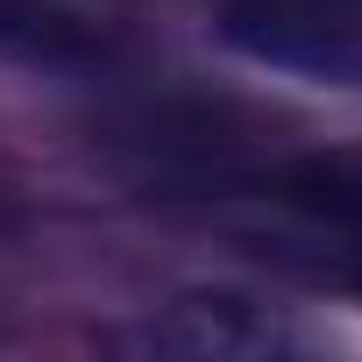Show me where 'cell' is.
Returning <instances> with one entry per match:
<instances>
[{"instance_id": "7a4b0ae2", "label": "cell", "mask_w": 362, "mask_h": 362, "mask_svg": "<svg viewBox=\"0 0 362 362\" xmlns=\"http://www.w3.org/2000/svg\"><path fill=\"white\" fill-rule=\"evenodd\" d=\"M256 206L270 214L263 242L284 263H298V270H313L341 291H362V156L270 163L256 177Z\"/></svg>"}, {"instance_id": "277c9868", "label": "cell", "mask_w": 362, "mask_h": 362, "mask_svg": "<svg viewBox=\"0 0 362 362\" xmlns=\"http://www.w3.org/2000/svg\"><path fill=\"white\" fill-rule=\"evenodd\" d=\"M128 0H0V50L29 64H100Z\"/></svg>"}, {"instance_id": "3957f363", "label": "cell", "mask_w": 362, "mask_h": 362, "mask_svg": "<svg viewBox=\"0 0 362 362\" xmlns=\"http://www.w3.org/2000/svg\"><path fill=\"white\" fill-rule=\"evenodd\" d=\"M214 29L249 64L362 86V0H214Z\"/></svg>"}, {"instance_id": "5b68a950", "label": "cell", "mask_w": 362, "mask_h": 362, "mask_svg": "<svg viewBox=\"0 0 362 362\" xmlns=\"http://www.w3.org/2000/svg\"><path fill=\"white\" fill-rule=\"evenodd\" d=\"M0 221H8V192H0Z\"/></svg>"}, {"instance_id": "6da1fadb", "label": "cell", "mask_w": 362, "mask_h": 362, "mask_svg": "<svg viewBox=\"0 0 362 362\" xmlns=\"http://www.w3.org/2000/svg\"><path fill=\"white\" fill-rule=\"evenodd\" d=\"M107 348L128 362H291V355H313V334L249 291L199 284L121 320Z\"/></svg>"}]
</instances>
